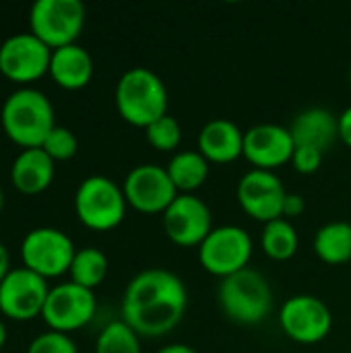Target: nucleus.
Returning <instances> with one entry per match:
<instances>
[{
  "label": "nucleus",
  "mask_w": 351,
  "mask_h": 353,
  "mask_svg": "<svg viewBox=\"0 0 351 353\" xmlns=\"http://www.w3.org/2000/svg\"><path fill=\"white\" fill-rule=\"evenodd\" d=\"M188 306L184 281L168 269L137 273L122 296V321L139 337H161L182 321Z\"/></svg>",
  "instance_id": "1"
},
{
  "label": "nucleus",
  "mask_w": 351,
  "mask_h": 353,
  "mask_svg": "<svg viewBox=\"0 0 351 353\" xmlns=\"http://www.w3.org/2000/svg\"><path fill=\"white\" fill-rule=\"evenodd\" d=\"M0 122L4 134L23 149L41 147L46 137L56 126L54 105L48 95L35 87H19L6 95Z\"/></svg>",
  "instance_id": "2"
},
{
  "label": "nucleus",
  "mask_w": 351,
  "mask_h": 353,
  "mask_svg": "<svg viewBox=\"0 0 351 353\" xmlns=\"http://www.w3.org/2000/svg\"><path fill=\"white\" fill-rule=\"evenodd\" d=\"M168 87L157 72L147 66H132L116 83V108L120 116L147 128L168 114Z\"/></svg>",
  "instance_id": "3"
},
{
  "label": "nucleus",
  "mask_w": 351,
  "mask_h": 353,
  "mask_svg": "<svg viewBox=\"0 0 351 353\" xmlns=\"http://www.w3.org/2000/svg\"><path fill=\"white\" fill-rule=\"evenodd\" d=\"M217 300L225 316L240 325H257L273 308V292L267 277L250 267L223 277Z\"/></svg>",
  "instance_id": "4"
},
{
  "label": "nucleus",
  "mask_w": 351,
  "mask_h": 353,
  "mask_svg": "<svg viewBox=\"0 0 351 353\" xmlns=\"http://www.w3.org/2000/svg\"><path fill=\"white\" fill-rule=\"evenodd\" d=\"M126 196L118 182L95 174L85 178L74 192V211L79 219L97 232L116 228L126 215Z\"/></svg>",
  "instance_id": "5"
},
{
  "label": "nucleus",
  "mask_w": 351,
  "mask_h": 353,
  "mask_svg": "<svg viewBox=\"0 0 351 353\" xmlns=\"http://www.w3.org/2000/svg\"><path fill=\"white\" fill-rule=\"evenodd\" d=\"M85 25L81 0H35L29 10V31L52 50L77 43Z\"/></svg>",
  "instance_id": "6"
},
{
  "label": "nucleus",
  "mask_w": 351,
  "mask_h": 353,
  "mask_svg": "<svg viewBox=\"0 0 351 353\" xmlns=\"http://www.w3.org/2000/svg\"><path fill=\"white\" fill-rule=\"evenodd\" d=\"M74 254V242L58 228H35L27 232L21 242L23 267L35 271L46 279L68 273Z\"/></svg>",
  "instance_id": "7"
},
{
  "label": "nucleus",
  "mask_w": 351,
  "mask_h": 353,
  "mask_svg": "<svg viewBox=\"0 0 351 353\" xmlns=\"http://www.w3.org/2000/svg\"><path fill=\"white\" fill-rule=\"evenodd\" d=\"M250 256L252 238L240 225H217L199 246L201 265L221 279L246 269Z\"/></svg>",
  "instance_id": "8"
},
{
  "label": "nucleus",
  "mask_w": 351,
  "mask_h": 353,
  "mask_svg": "<svg viewBox=\"0 0 351 353\" xmlns=\"http://www.w3.org/2000/svg\"><path fill=\"white\" fill-rule=\"evenodd\" d=\"M52 48L31 31H19L0 43V72L14 83H31L50 72Z\"/></svg>",
  "instance_id": "9"
},
{
  "label": "nucleus",
  "mask_w": 351,
  "mask_h": 353,
  "mask_svg": "<svg viewBox=\"0 0 351 353\" xmlns=\"http://www.w3.org/2000/svg\"><path fill=\"white\" fill-rule=\"evenodd\" d=\"M50 294L48 279L27 267H14L0 283V312L12 321L41 316Z\"/></svg>",
  "instance_id": "10"
},
{
  "label": "nucleus",
  "mask_w": 351,
  "mask_h": 353,
  "mask_svg": "<svg viewBox=\"0 0 351 353\" xmlns=\"http://www.w3.org/2000/svg\"><path fill=\"white\" fill-rule=\"evenodd\" d=\"M97 308V300L93 290H87L74 281H64L50 288L46 306H43V321L52 331L68 333L85 327Z\"/></svg>",
  "instance_id": "11"
},
{
  "label": "nucleus",
  "mask_w": 351,
  "mask_h": 353,
  "mask_svg": "<svg viewBox=\"0 0 351 353\" xmlns=\"http://www.w3.org/2000/svg\"><path fill=\"white\" fill-rule=\"evenodd\" d=\"M122 190L128 205L141 213H163L180 194L168 174V168L157 163L134 165L126 174Z\"/></svg>",
  "instance_id": "12"
},
{
  "label": "nucleus",
  "mask_w": 351,
  "mask_h": 353,
  "mask_svg": "<svg viewBox=\"0 0 351 353\" xmlns=\"http://www.w3.org/2000/svg\"><path fill=\"white\" fill-rule=\"evenodd\" d=\"M281 329L298 343H319L333 329L329 306L310 294H298L283 302L279 312Z\"/></svg>",
  "instance_id": "13"
},
{
  "label": "nucleus",
  "mask_w": 351,
  "mask_h": 353,
  "mask_svg": "<svg viewBox=\"0 0 351 353\" xmlns=\"http://www.w3.org/2000/svg\"><path fill=\"white\" fill-rule=\"evenodd\" d=\"M163 230L178 246H201L213 230L211 209L194 192H180L163 211Z\"/></svg>",
  "instance_id": "14"
},
{
  "label": "nucleus",
  "mask_w": 351,
  "mask_h": 353,
  "mask_svg": "<svg viewBox=\"0 0 351 353\" xmlns=\"http://www.w3.org/2000/svg\"><path fill=\"white\" fill-rule=\"evenodd\" d=\"M285 194L288 190L283 182L269 170L252 168L238 182V201L242 209L263 223L283 217Z\"/></svg>",
  "instance_id": "15"
},
{
  "label": "nucleus",
  "mask_w": 351,
  "mask_h": 353,
  "mask_svg": "<svg viewBox=\"0 0 351 353\" xmlns=\"http://www.w3.org/2000/svg\"><path fill=\"white\" fill-rule=\"evenodd\" d=\"M294 149V137L281 124L263 122L244 132V157L259 170L273 172L285 161H292Z\"/></svg>",
  "instance_id": "16"
},
{
  "label": "nucleus",
  "mask_w": 351,
  "mask_h": 353,
  "mask_svg": "<svg viewBox=\"0 0 351 353\" xmlns=\"http://www.w3.org/2000/svg\"><path fill=\"white\" fill-rule=\"evenodd\" d=\"M199 151L215 163H228L244 155V130L234 120L213 118L199 132Z\"/></svg>",
  "instance_id": "17"
},
{
  "label": "nucleus",
  "mask_w": 351,
  "mask_h": 353,
  "mask_svg": "<svg viewBox=\"0 0 351 353\" xmlns=\"http://www.w3.org/2000/svg\"><path fill=\"white\" fill-rule=\"evenodd\" d=\"M290 132L296 147H312L325 153L339 137V116L321 105L308 108L294 118Z\"/></svg>",
  "instance_id": "18"
},
{
  "label": "nucleus",
  "mask_w": 351,
  "mask_h": 353,
  "mask_svg": "<svg viewBox=\"0 0 351 353\" xmlns=\"http://www.w3.org/2000/svg\"><path fill=\"white\" fill-rule=\"evenodd\" d=\"M10 180L23 194L43 192L54 180V159L41 147L23 149L10 165Z\"/></svg>",
  "instance_id": "19"
},
{
  "label": "nucleus",
  "mask_w": 351,
  "mask_h": 353,
  "mask_svg": "<svg viewBox=\"0 0 351 353\" xmlns=\"http://www.w3.org/2000/svg\"><path fill=\"white\" fill-rule=\"evenodd\" d=\"M50 74L64 89H83L93 77V58L79 43H68L52 50Z\"/></svg>",
  "instance_id": "20"
},
{
  "label": "nucleus",
  "mask_w": 351,
  "mask_h": 353,
  "mask_svg": "<svg viewBox=\"0 0 351 353\" xmlns=\"http://www.w3.org/2000/svg\"><path fill=\"white\" fill-rule=\"evenodd\" d=\"M168 174L178 188V192H192L205 184L209 176V159L197 149H182L172 155L170 163L166 165Z\"/></svg>",
  "instance_id": "21"
},
{
  "label": "nucleus",
  "mask_w": 351,
  "mask_h": 353,
  "mask_svg": "<svg viewBox=\"0 0 351 353\" xmlns=\"http://www.w3.org/2000/svg\"><path fill=\"white\" fill-rule=\"evenodd\" d=\"M314 252L329 265H343L351 261V223L329 221L319 228L314 236Z\"/></svg>",
  "instance_id": "22"
},
{
  "label": "nucleus",
  "mask_w": 351,
  "mask_h": 353,
  "mask_svg": "<svg viewBox=\"0 0 351 353\" xmlns=\"http://www.w3.org/2000/svg\"><path fill=\"white\" fill-rule=\"evenodd\" d=\"M298 232L294 228V223L285 217L273 219L269 223H265L263 228V236H261V246L265 250V254H269L275 261H288L296 254L298 250Z\"/></svg>",
  "instance_id": "23"
},
{
  "label": "nucleus",
  "mask_w": 351,
  "mask_h": 353,
  "mask_svg": "<svg viewBox=\"0 0 351 353\" xmlns=\"http://www.w3.org/2000/svg\"><path fill=\"white\" fill-rule=\"evenodd\" d=\"M108 256L95 248V246H85V248H77V254L72 259L70 265V281L87 288V290H95L108 275Z\"/></svg>",
  "instance_id": "24"
},
{
  "label": "nucleus",
  "mask_w": 351,
  "mask_h": 353,
  "mask_svg": "<svg viewBox=\"0 0 351 353\" xmlns=\"http://www.w3.org/2000/svg\"><path fill=\"white\" fill-rule=\"evenodd\" d=\"M95 353H141V337L124 321H112L97 335Z\"/></svg>",
  "instance_id": "25"
},
{
  "label": "nucleus",
  "mask_w": 351,
  "mask_h": 353,
  "mask_svg": "<svg viewBox=\"0 0 351 353\" xmlns=\"http://www.w3.org/2000/svg\"><path fill=\"white\" fill-rule=\"evenodd\" d=\"M147 141L157 149V151H174L178 149L180 141H182V126L180 122L166 114L159 120H155L153 124H149L145 128Z\"/></svg>",
  "instance_id": "26"
},
{
  "label": "nucleus",
  "mask_w": 351,
  "mask_h": 353,
  "mask_svg": "<svg viewBox=\"0 0 351 353\" xmlns=\"http://www.w3.org/2000/svg\"><path fill=\"white\" fill-rule=\"evenodd\" d=\"M41 149L54 159V161H64L70 159L72 155H77L79 151V141L74 137V132L66 126H54L52 132L46 137Z\"/></svg>",
  "instance_id": "27"
},
{
  "label": "nucleus",
  "mask_w": 351,
  "mask_h": 353,
  "mask_svg": "<svg viewBox=\"0 0 351 353\" xmlns=\"http://www.w3.org/2000/svg\"><path fill=\"white\" fill-rule=\"evenodd\" d=\"M27 353H79L77 343L70 339L68 333H60V331H46L41 335H37L29 347Z\"/></svg>",
  "instance_id": "28"
},
{
  "label": "nucleus",
  "mask_w": 351,
  "mask_h": 353,
  "mask_svg": "<svg viewBox=\"0 0 351 353\" xmlns=\"http://www.w3.org/2000/svg\"><path fill=\"white\" fill-rule=\"evenodd\" d=\"M323 151L312 149V147H296L292 155V163L300 174H312L321 168L323 163Z\"/></svg>",
  "instance_id": "29"
},
{
  "label": "nucleus",
  "mask_w": 351,
  "mask_h": 353,
  "mask_svg": "<svg viewBox=\"0 0 351 353\" xmlns=\"http://www.w3.org/2000/svg\"><path fill=\"white\" fill-rule=\"evenodd\" d=\"M304 196L298 194V192H288L285 194V201H283V217L290 219V217H298L304 213Z\"/></svg>",
  "instance_id": "30"
},
{
  "label": "nucleus",
  "mask_w": 351,
  "mask_h": 353,
  "mask_svg": "<svg viewBox=\"0 0 351 353\" xmlns=\"http://www.w3.org/2000/svg\"><path fill=\"white\" fill-rule=\"evenodd\" d=\"M339 139L351 147V105L339 114Z\"/></svg>",
  "instance_id": "31"
},
{
  "label": "nucleus",
  "mask_w": 351,
  "mask_h": 353,
  "mask_svg": "<svg viewBox=\"0 0 351 353\" xmlns=\"http://www.w3.org/2000/svg\"><path fill=\"white\" fill-rule=\"evenodd\" d=\"M10 269H12V267H10V254H8L6 246L0 242V283H2V279L8 275Z\"/></svg>",
  "instance_id": "32"
},
{
  "label": "nucleus",
  "mask_w": 351,
  "mask_h": 353,
  "mask_svg": "<svg viewBox=\"0 0 351 353\" xmlns=\"http://www.w3.org/2000/svg\"><path fill=\"white\" fill-rule=\"evenodd\" d=\"M157 353H197V350L186 343H172L168 347H161Z\"/></svg>",
  "instance_id": "33"
},
{
  "label": "nucleus",
  "mask_w": 351,
  "mask_h": 353,
  "mask_svg": "<svg viewBox=\"0 0 351 353\" xmlns=\"http://www.w3.org/2000/svg\"><path fill=\"white\" fill-rule=\"evenodd\" d=\"M6 339H8V331H6V325H4V323L0 321V350L4 347Z\"/></svg>",
  "instance_id": "34"
},
{
  "label": "nucleus",
  "mask_w": 351,
  "mask_h": 353,
  "mask_svg": "<svg viewBox=\"0 0 351 353\" xmlns=\"http://www.w3.org/2000/svg\"><path fill=\"white\" fill-rule=\"evenodd\" d=\"M2 207H4V192H2V186H0V211H2Z\"/></svg>",
  "instance_id": "35"
},
{
  "label": "nucleus",
  "mask_w": 351,
  "mask_h": 353,
  "mask_svg": "<svg viewBox=\"0 0 351 353\" xmlns=\"http://www.w3.org/2000/svg\"><path fill=\"white\" fill-rule=\"evenodd\" d=\"M350 85H351V66H350Z\"/></svg>",
  "instance_id": "36"
}]
</instances>
